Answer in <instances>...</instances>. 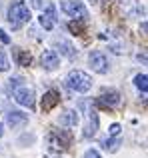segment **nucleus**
Instances as JSON below:
<instances>
[{"label": "nucleus", "instance_id": "nucleus-1", "mask_svg": "<svg viewBox=\"0 0 148 158\" xmlns=\"http://www.w3.org/2000/svg\"><path fill=\"white\" fill-rule=\"evenodd\" d=\"M30 18H32L30 8H28L24 2H14L10 8H8V24L12 26V30H18L22 24L30 22Z\"/></svg>", "mask_w": 148, "mask_h": 158}, {"label": "nucleus", "instance_id": "nucleus-2", "mask_svg": "<svg viewBox=\"0 0 148 158\" xmlns=\"http://www.w3.org/2000/svg\"><path fill=\"white\" fill-rule=\"evenodd\" d=\"M66 84H68L70 90H74V92L84 94V92H88V90L92 88V78H90L86 72H82V70H70L68 76H66Z\"/></svg>", "mask_w": 148, "mask_h": 158}, {"label": "nucleus", "instance_id": "nucleus-3", "mask_svg": "<svg viewBox=\"0 0 148 158\" xmlns=\"http://www.w3.org/2000/svg\"><path fill=\"white\" fill-rule=\"evenodd\" d=\"M60 8L74 20H88V10L80 0H60Z\"/></svg>", "mask_w": 148, "mask_h": 158}, {"label": "nucleus", "instance_id": "nucleus-4", "mask_svg": "<svg viewBox=\"0 0 148 158\" xmlns=\"http://www.w3.org/2000/svg\"><path fill=\"white\" fill-rule=\"evenodd\" d=\"M88 64L96 74H106L110 70V60L102 50H92L88 54Z\"/></svg>", "mask_w": 148, "mask_h": 158}, {"label": "nucleus", "instance_id": "nucleus-5", "mask_svg": "<svg viewBox=\"0 0 148 158\" xmlns=\"http://www.w3.org/2000/svg\"><path fill=\"white\" fill-rule=\"evenodd\" d=\"M120 104V94L116 92V90L108 88V90H102V94L94 100V106L102 108V110H112L114 106Z\"/></svg>", "mask_w": 148, "mask_h": 158}, {"label": "nucleus", "instance_id": "nucleus-6", "mask_svg": "<svg viewBox=\"0 0 148 158\" xmlns=\"http://www.w3.org/2000/svg\"><path fill=\"white\" fill-rule=\"evenodd\" d=\"M12 96H14V100L18 102L20 106L34 108V88H30V86H26V84L18 86V88L12 92Z\"/></svg>", "mask_w": 148, "mask_h": 158}, {"label": "nucleus", "instance_id": "nucleus-7", "mask_svg": "<svg viewBox=\"0 0 148 158\" xmlns=\"http://www.w3.org/2000/svg\"><path fill=\"white\" fill-rule=\"evenodd\" d=\"M50 142H52V146H54L56 150H66V148L70 146V142H72V134L66 132V130H54L50 134Z\"/></svg>", "mask_w": 148, "mask_h": 158}, {"label": "nucleus", "instance_id": "nucleus-8", "mask_svg": "<svg viewBox=\"0 0 148 158\" xmlns=\"http://www.w3.org/2000/svg\"><path fill=\"white\" fill-rule=\"evenodd\" d=\"M40 64H42L44 70H56L60 66V58H58V52L56 50H44L42 56H40Z\"/></svg>", "mask_w": 148, "mask_h": 158}, {"label": "nucleus", "instance_id": "nucleus-9", "mask_svg": "<svg viewBox=\"0 0 148 158\" xmlns=\"http://www.w3.org/2000/svg\"><path fill=\"white\" fill-rule=\"evenodd\" d=\"M6 124L10 128H22L28 124V114H24L20 110H10L6 114Z\"/></svg>", "mask_w": 148, "mask_h": 158}, {"label": "nucleus", "instance_id": "nucleus-10", "mask_svg": "<svg viewBox=\"0 0 148 158\" xmlns=\"http://www.w3.org/2000/svg\"><path fill=\"white\" fill-rule=\"evenodd\" d=\"M60 104V94L56 92V90H48V92H44L42 96V112H50L52 108H56Z\"/></svg>", "mask_w": 148, "mask_h": 158}, {"label": "nucleus", "instance_id": "nucleus-11", "mask_svg": "<svg viewBox=\"0 0 148 158\" xmlns=\"http://www.w3.org/2000/svg\"><path fill=\"white\" fill-rule=\"evenodd\" d=\"M98 132V114L94 110L88 112V122H86L84 126V138H92V136H96Z\"/></svg>", "mask_w": 148, "mask_h": 158}, {"label": "nucleus", "instance_id": "nucleus-12", "mask_svg": "<svg viewBox=\"0 0 148 158\" xmlns=\"http://www.w3.org/2000/svg\"><path fill=\"white\" fill-rule=\"evenodd\" d=\"M54 48H56L60 54H62V56L70 58V60H74V58H76V54H78L68 40H56V42H54Z\"/></svg>", "mask_w": 148, "mask_h": 158}, {"label": "nucleus", "instance_id": "nucleus-13", "mask_svg": "<svg viewBox=\"0 0 148 158\" xmlns=\"http://www.w3.org/2000/svg\"><path fill=\"white\" fill-rule=\"evenodd\" d=\"M58 122L62 124V126L72 128V126H76V124L80 122V116H78V112H76V110H64L62 114H60Z\"/></svg>", "mask_w": 148, "mask_h": 158}, {"label": "nucleus", "instance_id": "nucleus-14", "mask_svg": "<svg viewBox=\"0 0 148 158\" xmlns=\"http://www.w3.org/2000/svg\"><path fill=\"white\" fill-rule=\"evenodd\" d=\"M12 54H14V60L18 66H26L28 68L32 64V56L26 50H22V48H12Z\"/></svg>", "mask_w": 148, "mask_h": 158}, {"label": "nucleus", "instance_id": "nucleus-15", "mask_svg": "<svg viewBox=\"0 0 148 158\" xmlns=\"http://www.w3.org/2000/svg\"><path fill=\"white\" fill-rule=\"evenodd\" d=\"M102 146H104V150H108V152H116L118 146H120V140H118V136H110V138L102 140Z\"/></svg>", "mask_w": 148, "mask_h": 158}, {"label": "nucleus", "instance_id": "nucleus-16", "mask_svg": "<svg viewBox=\"0 0 148 158\" xmlns=\"http://www.w3.org/2000/svg\"><path fill=\"white\" fill-rule=\"evenodd\" d=\"M68 28H70L72 34H84V30H86V20H72V22L68 24Z\"/></svg>", "mask_w": 148, "mask_h": 158}, {"label": "nucleus", "instance_id": "nucleus-17", "mask_svg": "<svg viewBox=\"0 0 148 158\" xmlns=\"http://www.w3.org/2000/svg\"><path fill=\"white\" fill-rule=\"evenodd\" d=\"M134 84H136V88L140 90L142 94H146V90H148V78H146V74H136V76H134Z\"/></svg>", "mask_w": 148, "mask_h": 158}, {"label": "nucleus", "instance_id": "nucleus-18", "mask_svg": "<svg viewBox=\"0 0 148 158\" xmlns=\"http://www.w3.org/2000/svg\"><path fill=\"white\" fill-rule=\"evenodd\" d=\"M24 84V78L22 76H12L10 80H8V92H14L18 86H22Z\"/></svg>", "mask_w": 148, "mask_h": 158}, {"label": "nucleus", "instance_id": "nucleus-19", "mask_svg": "<svg viewBox=\"0 0 148 158\" xmlns=\"http://www.w3.org/2000/svg\"><path fill=\"white\" fill-rule=\"evenodd\" d=\"M38 22H40V26H42L44 30H52V28L56 26V22H54L52 18H48L46 14H42V16H40V18H38Z\"/></svg>", "mask_w": 148, "mask_h": 158}, {"label": "nucleus", "instance_id": "nucleus-20", "mask_svg": "<svg viewBox=\"0 0 148 158\" xmlns=\"http://www.w3.org/2000/svg\"><path fill=\"white\" fill-rule=\"evenodd\" d=\"M8 68H10L8 56H6V52H2V50H0V72H6Z\"/></svg>", "mask_w": 148, "mask_h": 158}, {"label": "nucleus", "instance_id": "nucleus-21", "mask_svg": "<svg viewBox=\"0 0 148 158\" xmlns=\"http://www.w3.org/2000/svg\"><path fill=\"white\" fill-rule=\"evenodd\" d=\"M44 14H46L48 18H52L54 22L58 20V18H56V6H54V4H48V6H46V10H44Z\"/></svg>", "mask_w": 148, "mask_h": 158}, {"label": "nucleus", "instance_id": "nucleus-22", "mask_svg": "<svg viewBox=\"0 0 148 158\" xmlns=\"http://www.w3.org/2000/svg\"><path fill=\"white\" fill-rule=\"evenodd\" d=\"M120 130H122L120 124H112V126L108 128V136H118V134H120Z\"/></svg>", "mask_w": 148, "mask_h": 158}, {"label": "nucleus", "instance_id": "nucleus-23", "mask_svg": "<svg viewBox=\"0 0 148 158\" xmlns=\"http://www.w3.org/2000/svg\"><path fill=\"white\" fill-rule=\"evenodd\" d=\"M0 42H2V44H10V42H12L10 36H8V32L2 30V28H0Z\"/></svg>", "mask_w": 148, "mask_h": 158}, {"label": "nucleus", "instance_id": "nucleus-24", "mask_svg": "<svg viewBox=\"0 0 148 158\" xmlns=\"http://www.w3.org/2000/svg\"><path fill=\"white\" fill-rule=\"evenodd\" d=\"M82 158H100V154H98V150H94V148H90V150L84 152V156Z\"/></svg>", "mask_w": 148, "mask_h": 158}, {"label": "nucleus", "instance_id": "nucleus-25", "mask_svg": "<svg viewBox=\"0 0 148 158\" xmlns=\"http://www.w3.org/2000/svg\"><path fill=\"white\" fill-rule=\"evenodd\" d=\"M32 8H42V0H28Z\"/></svg>", "mask_w": 148, "mask_h": 158}, {"label": "nucleus", "instance_id": "nucleus-26", "mask_svg": "<svg viewBox=\"0 0 148 158\" xmlns=\"http://www.w3.org/2000/svg\"><path fill=\"white\" fill-rule=\"evenodd\" d=\"M2 134H4V124L0 122V138H2Z\"/></svg>", "mask_w": 148, "mask_h": 158}]
</instances>
